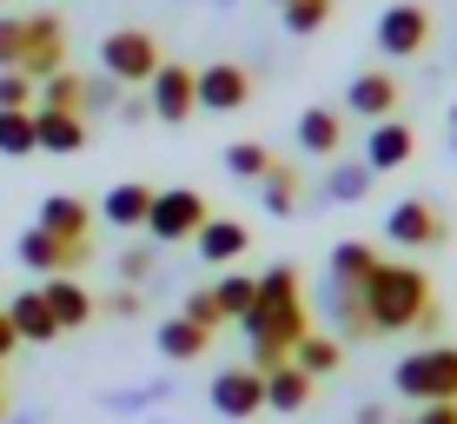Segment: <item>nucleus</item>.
Here are the masks:
<instances>
[{"mask_svg": "<svg viewBox=\"0 0 457 424\" xmlns=\"http://www.w3.org/2000/svg\"><path fill=\"white\" fill-rule=\"evenodd\" d=\"M113 120H120V127H139V120H153L146 87H126V93H120V106H113Z\"/></svg>", "mask_w": 457, "mask_h": 424, "instance_id": "nucleus-40", "label": "nucleus"}, {"mask_svg": "<svg viewBox=\"0 0 457 424\" xmlns=\"http://www.w3.org/2000/svg\"><path fill=\"white\" fill-rule=\"evenodd\" d=\"M0 385H7V378H0Z\"/></svg>", "mask_w": 457, "mask_h": 424, "instance_id": "nucleus-50", "label": "nucleus"}, {"mask_svg": "<svg viewBox=\"0 0 457 424\" xmlns=\"http://www.w3.org/2000/svg\"><path fill=\"white\" fill-rule=\"evenodd\" d=\"M146 106L160 127H186V120L199 113V67H186V60H160V73L146 80Z\"/></svg>", "mask_w": 457, "mask_h": 424, "instance_id": "nucleus-6", "label": "nucleus"}, {"mask_svg": "<svg viewBox=\"0 0 457 424\" xmlns=\"http://www.w3.org/2000/svg\"><path fill=\"white\" fill-rule=\"evenodd\" d=\"M146 212H153V186L146 179H120L113 193L100 199V219L120 232H146Z\"/></svg>", "mask_w": 457, "mask_h": 424, "instance_id": "nucleus-17", "label": "nucleus"}, {"mask_svg": "<svg viewBox=\"0 0 457 424\" xmlns=\"http://www.w3.org/2000/svg\"><path fill=\"white\" fill-rule=\"evenodd\" d=\"M13 259H21L27 272H40V279H73V272L93 259V239H54V232L27 226L21 245H13Z\"/></svg>", "mask_w": 457, "mask_h": 424, "instance_id": "nucleus-7", "label": "nucleus"}, {"mask_svg": "<svg viewBox=\"0 0 457 424\" xmlns=\"http://www.w3.org/2000/svg\"><path fill=\"white\" fill-rule=\"evenodd\" d=\"M292 365L305 371V378H332V371L345 365V345L332 332H305V338L292 345Z\"/></svg>", "mask_w": 457, "mask_h": 424, "instance_id": "nucleus-26", "label": "nucleus"}, {"mask_svg": "<svg viewBox=\"0 0 457 424\" xmlns=\"http://www.w3.org/2000/svg\"><path fill=\"white\" fill-rule=\"evenodd\" d=\"M424 46H431V7H418V0H391V7L378 13V54H385V60H418Z\"/></svg>", "mask_w": 457, "mask_h": 424, "instance_id": "nucleus-8", "label": "nucleus"}, {"mask_svg": "<svg viewBox=\"0 0 457 424\" xmlns=\"http://www.w3.org/2000/svg\"><path fill=\"white\" fill-rule=\"evenodd\" d=\"M371 179H378V172H371L365 160H338L332 172H325V186H319V193L332 199V206H358V199L371 193Z\"/></svg>", "mask_w": 457, "mask_h": 424, "instance_id": "nucleus-27", "label": "nucleus"}, {"mask_svg": "<svg viewBox=\"0 0 457 424\" xmlns=\"http://www.w3.org/2000/svg\"><path fill=\"white\" fill-rule=\"evenodd\" d=\"M172 385H133V391H106V412H120V418H133V412H153V404L166 398Z\"/></svg>", "mask_w": 457, "mask_h": 424, "instance_id": "nucleus-36", "label": "nucleus"}, {"mask_svg": "<svg viewBox=\"0 0 457 424\" xmlns=\"http://www.w3.org/2000/svg\"><path fill=\"white\" fill-rule=\"evenodd\" d=\"M212 7H232V0H212Z\"/></svg>", "mask_w": 457, "mask_h": 424, "instance_id": "nucleus-48", "label": "nucleus"}, {"mask_svg": "<svg viewBox=\"0 0 457 424\" xmlns=\"http://www.w3.org/2000/svg\"><path fill=\"white\" fill-rule=\"evenodd\" d=\"M153 345H160L172 365H193V358L212 352V332H206V325H193V319H166L160 332H153Z\"/></svg>", "mask_w": 457, "mask_h": 424, "instance_id": "nucleus-25", "label": "nucleus"}, {"mask_svg": "<svg viewBox=\"0 0 457 424\" xmlns=\"http://www.w3.org/2000/svg\"><path fill=\"white\" fill-rule=\"evenodd\" d=\"M259 206L272 212V219H292L298 206H305V172L286 166V160H272V172L259 179Z\"/></svg>", "mask_w": 457, "mask_h": 424, "instance_id": "nucleus-23", "label": "nucleus"}, {"mask_svg": "<svg viewBox=\"0 0 457 424\" xmlns=\"http://www.w3.org/2000/svg\"><path fill=\"white\" fill-rule=\"evenodd\" d=\"M0 424H7V391H0Z\"/></svg>", "mask_w": 457, "mask_h": 424, "instance_id": "nucleus-47", "label": "nucleus"}, {"mask_svg": "<svg viewBox=\"0 0 457 424\" xmlns=\"http://www.w3.org/2000/svg\"><path fill=\"white\" fill-rule=\"evenodd\" d=\"M239 332H245V365H252V371L286 365L292 345L312 332L298 265H265V272H259V298H252V312L239 319Z\"/></svg>", "mask_w": 457, "mask_h": 424, "instance_id": "nucleus-1", "label": "nucleus"}, {"mask_svg": "<svg viewBox=\"0 0 457 424\" xmlns=\"http://www.w3.org/2000/svg\"><path fill=\"white\" fill-rule=\"evenodd\" d=\"M67 67V27H60V13H27V54H21V73L27 80H46V73Z\"/></svg>", "mask_w": 457, "mask_h": 424, "instance_id": "nucleus-9", "label": "nucleus"}, {"mask_svg": "<svg viewBox=\"0 0 457 424\" xmlns=\"http://www.w3.org/2000/svg\"><path fill=\"white\" fill-rule=\"evenodd\" d=\"M398 80H391L385 67H371V73H358L352 87H345V113H358V120H391L398 113Z\"/></svg>", "mask_w": 457, "mask_h": 424, "instance_id": "nucleus-15", "label": "nucleus"}, {"mask_svg": "<svg viewBox=\"0 0 457 424\" xmlns=\"http://www.w3.org/2000/svg\"><path fill=\"white\" fill-rule=\"evenodd\" d=\"M212 298H219V312H226V319H245L252 298H259V279H252V272H226V279L212 286Z\"/></svg>", "mask_w": 457, "mask_h": 424, "instance_id": "nucleus-31", "label": "nucleus"}, {"mask_svg": "<svg viewBox=\"0 0 457 424\" xmlns=\"http://www.w3.org/2000/svg\"><path fill=\"white\" fill-rule=\"evenodd\" d=\"M7 424H40V412H21V418H7Z\"/></svg>", "mask_w": 457, "mask_h": 424, "instance_id": "nucleus-45", "label": "nucleus"}, {"mask_svg": "<svg viewBox=\"0 0 457 424\" xmlns=\"http://www.w3.org/2000/svg\"><path fill=\"white\" fill-rule=\"evenodd\" d=\"M212 412L226 418V424H245L252 412H265V371H252V365H226L212 378Z\"/></svg>", "mask_w": 457, "mask_h": 424, "instance_id": "nucleus-10", "label": "nucleus"}, {"mask_svg": "<svg viewBox=\"0 0 457 424\" xmlns=\"http://www.w3.org/2000/svg\"><path fill=\"white\" fill-rule=\"evenodd\" d=\"M319 312L332 319L338 338H378L371 319H365V298H358V286H338V279H325V286H319Z\"/></svg>", "mask_w": 457, "mask_h": 424, "instance_id": "nucleus-16", "label": "nucleus"}, {"mask_svg": "<svg viewBox=\"0 0 457 424\" xmlns=\"http://www.w3.org/2000/svg\"><path fill=\"white\" fill-rule=\"evenodd\" d=\"M371 265H378V253H371L365 239H338L332 259H325V279H338V286H365Z\"/></svg>", "mask_w": 457, "mask_h": 424, "instance_id": "nucleus-28", "label": "nucleus"}, {"mask_svg": "<svg viewBox=\"0 0 457 424\" xmlns=\"http://www.w3.org/2000/svg\"><path fill=\"white\" fill-rule=\"evenodd\" d=\"M0 153L7 160H27V153H40V133H34V106H0Z\"/></svg>", "mask_w": 457, "mask_h": 424, "instance_id": "nucleus-29", "label": "nucleus"}, {"mask_svg": "<svg viewBox=\"0 0 457 424\" xmlns=\"http://www.w3.org/2000/svg\"><path fill=\"white\" fill-rule=\"evenodd\" d=\"M312 391H319V378H305V371L286 358V365L265 371V412H305Z\"/></svg>", "mask_w": 457, "mask_h": 424, "instance_id": "nucleus-24", "label": "nucleus"}, {"mask_svg": "<svg viewBox=\"0 0 457 424\" xmlns=\"http://www.w3.org/2000/svg\"><path fill=\"white\" fill-rule=\"evenodd\" d=\"M451 146H457V100H451Z\"/></svg>", "mask_w": 457, "mask_h": 424, "instance_id": "nucleus-46", "label": "nucleus"}, {"mask_svg": "<svg viewBox=\"0 0 457 424\" xmlns=\"http://www.w3.org/2000/svg\"><path fill=\"white\" fill-rule=\"evenodd\" d=\"M345 146V113H332V106H305L298 113V153H312V160H338Z\"/></svg>", "mask_w": 457, "mask_h": 424, "instance_id": "nucleus-19", "label": "nucleus"}, {"mask_svg": "<svg viewBox=\"0 0 457 424\" xmlns=\"http://www.w3.org/2000/svg\"><path fill=\"white\" fill-rule=\"evenodd\" d=\"M80 93H87V73H46L40 80V106H60V113H80Z\"/></svg>", "mask_w": 457, "mask_h": 424, "instance_id": "nucleus-32", "label": "nucleus"}, {"mask_svg": "<svg viewBox=\"0 0 457 424\" xmlns=\"http://www.w3.org/2000/svg\"><path fill=\"white\" fill-rule=\"evenodd\" d=\"M100 312H106V319H139V286L106 292V298H100Z\"/></svg>", "mask_w": 457, "mask_h": 424, "instance_id": "nucleus-41", "label": "nucleus"}, {"mask_svg": "<svg viewBox=\"0 0 457 424\" xmlns=\"http://www.w3.org/2000/svg\"><path fill=\"white\" fill-rule=\"evenodd\" d=\"M40 298H46L60 332H80V325H93V312H100V298H93L80 279H40Z\"/></svg>", "mask_w": 457, "mask_h": 424, "instance_id": "nucleus-14", "label": "nucleus"}, {"mask_svg": "<svg viewBox=\"0 0 457 424\" xmlns=\"http://www.w3.org/2000/svg\"><path fill=\"white\" fill-rule=\"evenodd\" d=\"M278 21H286V34H325V21H332V0H292V7H278Z\"/></svg>", "mask_w": 457, "mask_h": 424, "instance_id": "nucleus-33", "label": "nucleus"}, {"mask_svg": "<svg viewBox=\"0 0 457 424\" xmlns=\"http://www.w3.org/2000/svg\"><path fill=\"white\" fill-rule=\"evenodd\" d=\"M193 245H199V259H206V265H232V259L252 245V226H245V219H219V212H212L206 226L193 232Z\"/></svg>", "mask_w": 457, "mask_h": 424, "instance_id": "nucleus-18", "label": "nucleus"}, {"mask_svg": "<svg viewBox=\"0 0 457 424\" xmlns=\"http://www.w3.org/2000/svg\"><path fill=\"white\" fill-rule=\"evenodd\" d=\"M179 319H193V325H206V332H219V325H226V312H219L212 286H193V292L179 298Z\"/></svg>", "mask_w": 457, "mask_h": 424, "instance_id": "nucleus-35", "label": "nucleus"}, {"mask_svg": "<svg viewBox=\"0 0 457 424\" xmlns=\"http://www.w3.org/2000/svg\"><path fill=\"white\" fill-rule=\"evenodd\" d=\"M34 133H40V153H80L87 146V113H60V106H34Z\"/></svg>", "mask_w": 457, "mask_h": 424, "instance_id": "nucleus-22", "label": "nucleus"}, {"mask_svg": "<svg viewBox=\"0 0 457 424\" xmlns=\"http://www.w3.org/2000/svg\"><path fill=\"white\" fill-rule=\"evenodd\" d=\"M13 345H21V338H13V319L0 312V365H7V352H13Z\"/></svg>", "mask_w": 457, "mask_h": 424, "instance_id": "nucleus-43", "label": "nucleus"}, {"mask_svg": "<svg viewBox=\"0 0 457 424\" xmlns=\"http://www.w3.org/2000/svg\"><path fill=\"white\" fill-rule=\"evenodd\" d=\"M226 172L239 186H259L265 172H272V153H265L259 139H232V146H226Z\"/></svg>", "mask_w": 457, "mask_h": 424, "instance_id": "nucleus-30", "label": "nucleus"}, {"mask_svg": "<svg viewBox=\"0 0 457 424\" xmlns=\"http://www.w3.org/2000/svg\"><path fill=\"white\" fill-rule=\"evenodd\" d=\"M27 54V13H0V67H21Z\"/></svg>", "mask_w": 457, "mask_h": 424, "instance_id": "nucleus-38", "label": "nucleus"}, {"mask_svg": "<svg viewBox=\"0 0 457 424\" xmlns=\"http://www.w3.org/2000/svg\"><path fill=\"white\" fill-rule=\"evenodd\" d=\"M239 106H252V73L239 60L199 67V113H239Z\"/></svg>", "mask_w": 457, "mask_h": 424, "instance_id": "nucleus-12", "label": "nucleus"}, {"mask_svg": "<svg viewBox=\"0 0 457 424\" xmlns=\"http://www.w3.org/2000/svg\"><path fill=\"white\" fill-rule=\"evenodd\" d=\"M212 219L199 186H153V212H146V239L153 245H186L199 226Z\"/></svg>", "mask_w": 457, "mask_h": 424, "instance_id": "nucleus-4", "label": "nucleus"}, {"mask_svg": "<svg viewBox=\"0 0 457 424\" xmlns=\"http://www.w3.org/2000/svg\"><path fill=\"white\" fill-rule=\"evenodd\" d=\"M0 106H13V113H21V106H40V87L27 80L21 67H0Z\"/></svg>", "mask_w": 457, "mask_h": 424, "instance_id": "nucleus-37", "label": "nucleus"}, {"mask_svg": "<svg viewBox=\"0 0 457 424\" xmlns=\"http://www.w3.org/2000/svg\"><path fill=\"white\" fill-rule=\"evenodd\" d=\"M34 226L54 232V239H93V206H87V199H73V193H54V199H40Z\"/></svg>", "mask_w": 457, "mask_h": 424, "instance_id": "nucleus-20", "label": "nucleus"}, {"mask_svg": "<svg viewBox=\"0 0 457 424\" xmlns=\"http://www.w3.org/2000/svg\"><path fill=\"white\" fill-rule=\"evenodd\" d=\"M160 40L146 34V27H113V34L100 40V73H113L120 87H146L153 73H160Z\"/></svg>", "mask_w": 457, "mask_h": 424, "instance_id": "nucleus-5", "label": "nucleus"}, {"mask_svg": "<svg viewBox=\"0 0 457 424\" xmlns=\"http://www.w3.org/2000/svg\"><path fill=\"white\" fill-rule=\"evenodd\" d=\"M391 385L411 404H457V345H418V352H404Z\"/></svg>", "mask_w": 457, "mask_h": 424, "instance_id": "nucleus-3", "label": "nucleus"}, {"mask_svg": "<svg viewBox=\"0 0 457 424\" xmlns=\"http://www.w3.org/2000/svg\"><path fill=\"white\" fill-rule=\"evenodd\" d=\"M385 239L391 245H411V253L445 245V212H437L431 199H398V206L385 212Z\"/></svg>", "mask_w": 457, "mask_h": 424, "instance_id": "nucleus-11", "label": "nucleus"}, {"mask_svg": "<svg viewBox=\"0 0 457 424\" xmlns=\"http://www.w3.org/2000/svg\"><path fill=\"white\" fill-rule=\"evenodd\" d=\"M358 424H391V412L385 404H358Z\"/></svg>", "mask_w": 457, "mask_h": 424, "instance_id": "nucleus-44", "label": "nucleus"}, {"mask_svg": "<svg viewBox=\"0 0 457 424\" xmlns=\"http://www.w3.org/2000/svg\"><path fill=\"white\" fill-rule=\"evenodd\" d=\"M120 80H113V73H87V93H80V113L93 120V113H113V106H120Z\"/></svg>", "mask_w": 457, "mask_h": 424, "instance_id": "nucleus-34", "label": "nucleus"}, {"mask_svg": "<svg viewBox=\"0 0 457 424\" xmlns=\"http://www.w3.org/2000/svg\"><path fill=\"white\" fill-rule=\"evenodd\" d=\"M358 298H365L371 332L391 338V332H411L424 312H431V279H424L411 259H378L371 279L358 286Z\"/></svg>", "mask_w": 457, "mask_h": 424, "instance_id": "nucleus-2", "label": "nucleus"}, {"mask_svg": "<svg viewBox=\"0 0 457 424\" xmlns=\"http://www.w3.org/2000/svg\"><path fill=\"white\" fill-rule=\"evenodd\" d=\"M272 7H292V0H272Z\"/></svg>", "mask_w": 457, "mask_h": 424, "instance_id": "nucleus-49", "label": "nucleus"}, {"mask_svg": "<svg viewBox=\"0 0 457 424\" xmlns=\"http://www.w3.org/2000/svg\"><path fill=\"white\" fill-rule=\"evenodd\" d=\"M120 279H126V286H146V279H153V245H126V253H120Z\"/></svg>", "mask_w": 457, "mask_h": 424, "instance_id": "nucleus-39", "label": "nucleus"}, {"mask_svg": "<svg viewBox=\"0 0 457 424\" xmlns=\"http://www.w3.org/2000/svg\"><path fill=\"white\" fill-rule=\"evenodd\" d=\"M411 153H418V133H411V120H371V133H365V166L371 172H398V166H411Z\"/></svg>", "mask_w": 457, "mask_h": 424, "instance_id": "nucleus-13", "label": "nucleus"}, {"mask_svg": "<svg viewBox=\"0 0 457 424\" xmlns=\"http://www.w3.org/2000/svg\"><path fill=\"white\" fill-rule=\"evenodd\" d=\"M411 424H457V404H418Z\"/></svg>", "mask_w": 457, "mask_h": 424, "instance_id": "nucleus-42", "label": "nucleus"}, {"mask_svg": "<svg viewBox=\"0 0 457 424\" xmlns=\"http://www.w3.org/2000/svg\"><path fill=\"white\" fill-rule=\"evenodd\" d=\"M13 319V338L21 345H54L60 338V325H54V312H46V298H40V286L34 292H13V305H0Z\"/></svg>", "mask_w": 457, "mask_h": 424, "instance_id": "nucleus-21", "label": "nucleus"}]
</instances>
